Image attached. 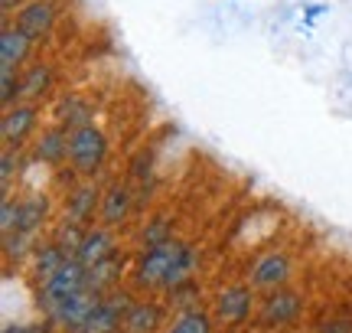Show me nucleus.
Returning a JSON list of instances; mask_svg holds the SVG:
<instances>
[{"instance_id":"nucleus-1","label":"nucleus","mask_w":352,"mask_h":333,"mask_svg":"<svg viewBox=\"0 0 352 333\" xmlns=\"http://www.w3.org/2000/svg\"><path fill=\"white\" fill-rule=\"evenodd\" d=\"M192 275H196V252L179 239H170V242L157 245V248L140 252L138 265H134L138 288H166V291H173L179 284L192 281Z\"/></svg>"},{"instance_id":"nucleus-2","label":"nucleus","mask_w":352,"mask_h":333,"mask_svg":"<svg viewBox=\"0 0 352 333\" xmlns=\"http://www.w3.org/2000/svg\"><path fill=\"white\" fill-rule=\"evenodd\" d=\"M104 160H108V138H104L101 128L85 125V128L69 134V164H72L76 173L91 177L104 166Z\"/></svg>"},{"instance_id":"nucleus-3","label":"nucleus","mask_w":352,"mask_h":333,"mask_svg":"<svg viewBox=\"0 0 352 333\" xmlns=\"http://www.w3.org/2000/svg\"><path fill=\"white\" fill-rule=\"evenodd\" d=\"M85 288H88V268L78 258H69L50 281L39 284V308L50 314V310H56L59 304H65L69 297L82 294Z\"/></svg>"},{"instance_id":"nucleus-4","label":"nucleus","mask_w":352,"mask_h":333,"mask_svg":"<svg viewBox=\"0 0 352 333\" xmlns=\"http://www.w3.org/2000/svg\"><path fill=\"white\" fill-rule=\"evenodd\" d=\"M101 297H104V294H98V291L85 288L82 294L69 297L65 304H59L56 310H50L46 317H50V323H56L59 330L82 333V330H85V323H88V317H91V310H95V308L101 304Z\"/></svg>"},{"instance_id":"nucleus-5","label":"nucleus","mask_w":352,"mask_h":333,"mask_svg":"<svg viewBox=\"0 0 352 333\" xmlns=\"http://www.w3.org/2000/svg\"><path fill=\"white\" fill-rule=\"evenodd\" d=\"M39 121V111L33 102H16L3 111V121H0V138H3V147H23V141L33 134Z\"/></svg>"},{"instance_id":"nucleus-6","label":"nucleus","mask_w":352,"mask_h":333,"mask_svg":"<svg viewBox=\"0 0 352 333\" xmlns=\"http://www.w3.org/2000/svg\"><path fill=\"white\" fill-rule=\"evenodd\" d=\"M300 294L297 291H287V288H274L271 294L264 297L261 304V314H258V321L264 327H287L300 317Z\"/></svg>"},{"instance_id":"nucleus-7","label":"nucleus","mask_w":352,"mask_h":333,"mask_svg":"<svg viewBox=\"0 0 352 333\" xmlns=\"http://www.w3.org/2000/svg\"><path fill=\"white\" fill-rule=\"evenodd\" d=\"M252 314V284H232L215 297V321L226 327H241Z\"/></svg>"},{"instance_id":"nucleus-8","label":"nucleus","mask_w":352,"mask_h":333,"mask_svg":"<svg viewBox=\"0 0 352 333\" xmlns=\"http://www.w3.org/2000/svg\"><path fill=\"white\" fill-rule=\"evenodd\" d=\"M131 310V297L127 294H114V297H101V304L91 310L85 330L82 333H118L124 330V317Z\"/></svg>"},{"instance_id":"nucleus-9","label":"nucleus","mask_w":352,"mask_h":333,"mask_svg":"<svg viewBox=\"0 0 352 333\" xmlns=\"http://www.w3.org/2000/svg\"><path fill=\"white\" fill-rule=\"evenodd\" d=\"M101 196L104 193L98 190V183H91V180L76 183L69 190V196H65V219H72L78 226H88L95 219V213L101 209Z\"/></svg>"},{"instance_id":"nucleus-10","label":"nucleus","mask_w":352,"mask_h":333,"mask_svg":"<svg viewBox=\"0 0 352 333\" xmlns=\"http://www.w3.org/2000/svg\"><path fill=\"white\" fill-rule=\"evenodd\" d=\"M290 278V258L280 252H267V255L254 258L248 268V284L252 288H284Z\"/></svg>"},{"instance_id":"nucleus-11","label":"nucleus","mask_w":352,"mask_h":333,"mask_svg":"<svg viewBox=\"0 0 352 333\" xmlns=\"http://www.w3.org/2000/svg\"><path fill=\"white\" fill-rule=\"evenodd\" d=\"M52 23H56V0H30L23 10L16 13V26L33 43L46 36L52 30Z\"/></svg>"},{"instance_id":"nucleus-12","label":"nucleus","mask_w":352,"mask_h":333,"mask_svg":"<svg viewBox=\"0 0 352 333\" xmlns=\"http://www.w3.org/2000/svg\"><path fill=\"white\" fill-rule=\"evenodd\" d=\"M131 209H134V193H131V186H127V183H111V186L104 190V196H101V209H98L101 226H108V229L121 226V222L131 216Z\"/></svg>"},{"instance_id":"nucleus-13","label":"nucleus","mask_w":352,"mask_h":333,"mask_svg":"<svg viewBox=\"0 0 352 333\" xmlns=\"http://www.w3.org/2000/svg\"><path fill=\"white\" fill-rule=\"evenodd\" d=\"M118 248H114V235L108 226H91V229L85 232V239H82V248H78V261L85 265V268H95L98 261H104V258H111Z\"/></svg>"},{"instance_id":"nucleus-14","label":"nucleus","mask_w":352,"mask_h":333,"mask_svg":"<svg viewBox=\"0 0 352 333\" xmlns=\"http://www.w3.org/2000/svg\"><path fill=\"white\" fill-rule=\"evenodd\" d=\"M33 160H39V164H46V166H56V164H63V160H69V134L59 125L43 131L36 138V147H33Z\"/></svg>"},{"instance_id":"nucleus-15","label":"nucleus","mask_w":352,"mask_h":333,"mask_svg":"<svg viewBox=\"0 0 352 333\" xmlns=\"http://www.w3.org/2000/svg\"><path fill=\"white\" fill-rule=\"evenodd\" d=\"M91 118H95V108H91L82 95H65L63 102L56 105V121H59V128H63L65 134L91 125Z\"/></svg>"},{"instance_id":"nucleus-16","label":"nucleus","mask_w":352,"mask_h":333,"mask_svg":"<svg viewBox=\"0 0 352 333\" xmlns=\"http://www.w3.org/2000/svg\"><path fill=\"white\" fill-rule=\"evenodd\" d=\"M30 46H33V39L26 36L20 26H3V33H0V69H16L30 56Z\"/></svg>"},{"instance_id":"nucleus-17","label":"nucleus","mask_w":352,"mask_h":333,"mask_svg":"<svg viewBox=\"0 0 352 333\" xmlns=\"http://www.w3.org/2000/svg\"><path fill=\"white\" fill-rule=\"evenodd\" d=\"M65 261H69V255L63 252L59 242H36V248H33V275H36V281L46 284Z\"/></svg>"},{"instance_id":"nucleus-18","label":"nucleus","mask_w":352,"mask_h":333,"mask_svg":"<svg viewBox=\"0 0 352 333\" xmlns=\"http://www.w3.org/2000/svg\"><path fill=\"white\" fill-rule=\"evenodd\" d=\"M164 323V310L151 304V301H140V304H131L124 317V333H153Z\"/></svg>"},{"instance_id":"nucleus-19","label":"nucleus","mask_w":352,"mask_h":333,"mask_svg":"<svg viewBox=\"0 0 352 333\" xmlns=\"http://www.w3.org/2000/svg\"><path fill=\"white\" fill-rule=\"evenodd\" d=\"M46 216H50V203H46L43 196L20 200V222H16L13 232H23V235H33V239H36V232L43 229Z\"/></svg>"},{"instance_id":"nucleus-20","label":"nucleus","mask_w":352,"mask_h":333,"mask_svg":"<svg viewBox=\"0 0 352 333\" xmlns=\"http://www.w3.org/2000/svg\"><path fill=\"white\" fill-rule=\"evenodd\" d=\"M121 268H124V258L114 252L111 258H104V261H98L95 268H88V288L98 291V294L111 291L114 284H118V278H121Z\"/></svg>"},{"instance_id":"nucleus-21","label":"nucleus","mask_w":352,"mask_h":333,"mask_svg":"<svg viewBox=\"0 0 352 333\" xmlns=\"http://www.w3.org/2000/svg\"><path fill=\"white\" fill-rule=\"evenodd\" d=\"M52 89V69L50 65H33L30 72H23L20 76V98L23 102H36V98H43L46 92Z\"/></svg>"},{"instance_id":"nucleus-22","label":"nucleus","mask_w":352,"mask_h":333,"mask_svg":"<svg viewBox=\"0 0 352 333\" xmlns=\"http://www.w3.org/2000/svg\"><path fill=\"white\" fill-rule=\"evenodd\" d=\"M170 239H173V219L164 216V213H160V216H153V219H147V226L140 229V248H144V252L170 242Z\"/></svg>"},{"instance_id":"nucleus-23","label":"nucleus","mask_w":352,"mask_h":333,"mask_svg":"<svg viewBox=\"0 0 352 333\" xmlns=\"http://www.w3.org/2000/svg\"><path fill=\"white\" fill-rule=\"evenodd\" d=\"M166 333H212V317L206 314V310H183L179 317H176Z\"/></svg>"},{"instance_id":"nucleus-24","label":"nucleus","mask_w":352,"mask_h":333,"mask_svg":"<svg viewBox=\"0 0 352 333\" xmlns=\"http://www.w3.org/2000/svg\"><path fill=\"white\" fill-rule=\"evenodd\" d=\"M88 229H91V226H78V222H72V219H63V222H59V229H56V239H52V242H59L65 255L76 258Z\"/></svg>"},{"instance_id":"nucleus-25","label":"nucleus","mask_w":352,"mask_h":333,"mask_svg":"<svg viewBox=\"0 0 352 333\" xmlns=\"http://www.w3.org/2000/svg\"><path fill=\"white\" fill-rule=\"evenodd\" d=\"M33 248H36V239H33V235H23V232H7V235H3V255L10 258V261L13 258L20 261V258L30 255Z\"/></svg>"},{"instance_id":"nucleus-26","label":"nucleus","mask_w":352,"mask_h":333,"mask_svg":"<svg viewBox=\"0 0 352 333\" xmlns=\"http://www.w3.org/2000/svg\"><path fill=\"white\" fill-rule=\"evenodd\" d=\"M20 98V76H16V69H0V102L7 105H16Z\"/></svg>"},{"instance_id":"nucleus-27","label":"nucleus","mask_w":352,"mask_h":333,"mask_svg":"<svg viewBox=\"0 0 352 333\" xmlns=\"http://www.w3.org/2000/svg\"><path fill=\"white\" fill-rule=\"evenodd\" d=\"M23 164V154L16 151V147H3V160H0V180H3V193H10V180L13 173L20 170Z\"/></svg>"},{"instance_id":"nucleus-28","label":"nucleus","mask_w":352,"mask_h":333,"mask_svg":"<svg viewBox=\"0 0 352 333\" xmlns=\"http://www.w3.org/2000/svg\"><path fill=\"white\" fill-rule=\"evenodd\" d=\"M16 222H20V203H13L10 193H3V206H0V232L7 235V232L16 229Z\"/></svg>"},{"instance_id":"nucleus-29","label":"nucleus","mask_w":352,"mask_h":333,"mask_svg":"<svg viewBox=\"0 0 352 333\" xmlns=\"http://www.w3.org/2000/svg\"><path fill=\"white\" fill-rule=\"evenodd\" d=\"M196 294H199L196 281H186V284H179V288L170 291V304H176V308H183V310H196L192 308V297Z\"/></svg>"},{"instance_id":"nucleus-30","label":"nucleus","mask_w":352,"mask_h":333,"mask_svg":"<svg viewBox=\"0 0 352 333\" xmlns=\"http://www.w3.org/2000/svg\"><path fill=\"white\" fill-rule=\"evenodd\" d=\"M147 173H151V154H147V151H144V154L138 157V160H134V177H147Z\"/></svg>"},{"instance_id":"nucleus-31","label":"nucleus","mask_w":352,"mask_h":333,"mask_svg":"<svg viewBox=\"0 0 352 333\" xmlns=\"http://www.w3.org/2000/svg\"><path fill=\"white\" fill-rule=\"evenodd\" d=\"M0 333H43L39 327H30V323H3Z\"/></svg>"},{"instance_id":"nucleus-32","label":"nucleus","mask_w":352,"mask_h":333,"mask_svg":"<svg viewBox=\"0 0 352 333\" xmlns=\"http://www.w3.org/2000/svg\"><path fill=\"white\" fill-rule=\"evenodd\" d=\"M323 333H352V321H333V327H323Z\"/></svg>"},{"instance_id":"nucleus-33","label":"nucleus","mask_w":352,"mask_h":333,"mask_svg":"<svg viewBox=\"0 0 352 333\" xmlns=\"http://www.w3.org/2000/svg\"><path fill=\"white\" fill-rule=\"evenodd\" d=\"M16 3H20V0H3V13H10Z\"/></svg>"}]
</instances>
